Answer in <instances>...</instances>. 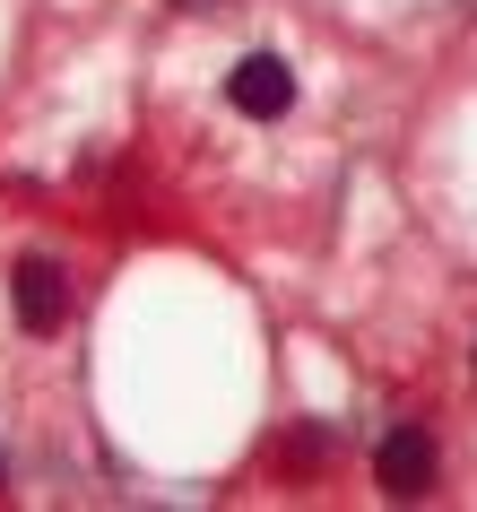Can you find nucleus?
Masks as SVG:
<instances>
[{"instance_id":"1","label":"nucleus","mask_w":477,"mask_h":512,"mask_svg":"<svg viewBox=\"0 0 477 512\" xmlns=\"http://www.w3.org/2000/svg\"><path fill=\"white\" fill-rule=\"evenodd\" d=\"M313 113V79L287 44H226L217 53V122H235L252 139H295Z\"/></svg>"},{"instance_id":"2","label":"nucleus","mask_w":477,"mask_h":512,"mask_svg":"<svg viewBox=\"0 0 477 512\" xmlns=\"http://www.w3.org/2000/svg\"><path fill=\"white\" fill-rule=\"evenodd\" d=\"M9 322H18V339H61L70 330V270L53 252H18L9 261Z\"/></svg>"},{"instance_id":"3","label":"nucleus","mask_w":477,"mask_h":512,"mask_svg":"<svg viewBox=\"0 0 477 512\" xmlns=\"http://www.w3.org/2000/svg\"><path fill=\"white\" fill-rule=\"evenodd\" d=\"M373 486L391 495V504H425L434 486H443V452H434V434L425 426H391L373 443Z\"/></svg>"},{"instance_id":"4","label":"nucleus","mask_w":477,"mask_h":512,"mask_svg":"<svg viewBox=\"0 0 477 512\" xmlns=\"http://www.w3.org/2000/svg\"><path fill=\"white\" fill-rule=\"evenodd\" d=\"M174 9H191V18H209V9H226V0H174Z\"/></svg>"}]
</instances>
